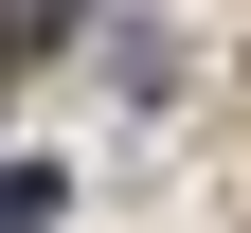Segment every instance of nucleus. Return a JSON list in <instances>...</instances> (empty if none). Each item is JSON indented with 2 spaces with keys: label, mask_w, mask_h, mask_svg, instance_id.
Instances as JSON below:
<instances>
[{
  "label": "nucleus",
  "mask_w": 251,
  "mask_h": 233,
  "mask_svg": "<svg viewBox=\"0 0 251 233\" xmlns=\"http://www.w3.org/2000/svg\"><path fill=\"white\" fill-rule=\"evenodd\" d=\"M54 215V161H0V233H36Z\"/></svg>",
  "instance_id": "2"
},
{
  "label": "nucleus",
  "mask_w": 251,
  "mask_h": 233,
  "mask_svg": "<svg viewBox=\"0 0 251 233\" xmlns=\"http://www.w3.org/2000/svg\"><path fill=\"white\" fill-rule=\"evenodd\" d=\"M90 36V0H0V72H36V54Z\"/></svg>",
  "instance_id": "1"
}]
</instances>
